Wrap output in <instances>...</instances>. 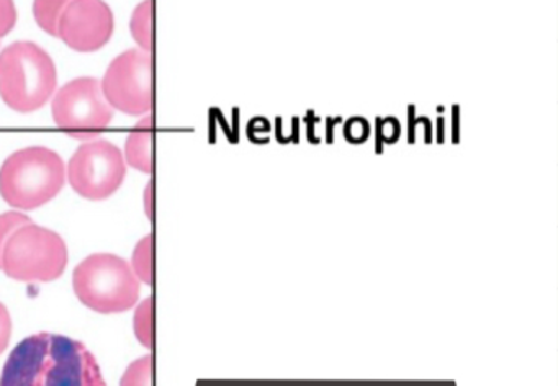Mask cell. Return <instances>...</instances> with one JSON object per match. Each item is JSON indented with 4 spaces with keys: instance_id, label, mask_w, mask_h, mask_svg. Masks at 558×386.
Masks as SVG:
<instances>
[{
    "instance_id": "obj_1",
    "label": "cell",
    "mask_w": 558,
    "mask_h": 386,
    "mask_svg": "<svg viewBox=\"0 0 558 386\" xmlns=\"http://www.w3.org/2000/svg\"><path fill=\"white\" fill-rule=\"evenodd\" d=\"M0 386H107L84 343L40 333L22 340L5 362Z\"/></svg>"
},
{
    "instance_id": "obj_2",
    "label": "cell",
    "mask_w": 558,
    "mask_h": 386,
    "mask_svg": "<svg viewBox=\"0 0 558 386\" xmlns=\"http://www.w3.org/2000/svg\"><path fill=\"white\" fill-rule=\"evenodd\" d=\"M58 85L51 56L31 41L12 43L0 52V97L19 113L40 110Z\"/></svg>"
},
{
    "instance_id": "obj_3",
    "label": "cell",
    "mask_w": 558,
    "mask_h": 386,
    "mask_svg": "<svg viewBox=\"0 0 558 386\" xmlns=\"http://www.w3.org/2000/svg\"><path fill=\"white\" fill-rule=\"evenodd\" d=\"M66 182L57 150L44 146L15 150L0 167V195L19 209H35L53 200Z\"/></svg>"
},
{
    "instance_id": "obj_4",
    "label": "cell",
    "mask_w": 558,
    "mask_h": 386,
    "mask_svg": "<svg viewBox=\"0 0 558 386\" xmlns=\"http://www.w3.org/2000/svg\"><path fill=\"white\" fill-rule=\"evenodd\" d=\"M73 285L77 298L99 313L130 310L142 290L132 265L120 255L107 252H97L77 264Z\"/></svg>"
},
{
    "instance_id": "obj_5",
    "label": "cell",
    "mask_w": 558,
    "mask_h": 386,
    "mask_svg": "<svg viewBox=\"0 0 558 386\" xmlns=\"http://www.w3.org/2000/svg\"><path fill=\"white\" fill-rule=\"evenodd\" d=\"M68 245L53 229L28 225L19 228L5 242L0 268L22 281H51L63 275Z\"/></svg>"
},
{
    "instance_id": "obj_6",
    "label": "cell",
    "mask_w": 558,
    "mask_h": 386,
    "mask_svg": "<svg viewBox=\"0 0 558 386\" xmlns=\"http://www.w3.org/2000/svg\"><path fill=\"white\" fill-rule=\"evenodd\" d=\"M51 110L54 123L64 133L84 141L99 136L113 118V108L94 77L74 79L63 85L54 95Z\"/></svg>"
},
{
    "instance_id": "obj_7",
    "label": "cell",
    "mask_w": 558,
    "mask_h": 386,
    "mask_svg": "<svg viewBox=\"0 0 558 386\" xmlns=\"http://www.w3.org/2000/svg\"><path fill=\"white\" fill-rule=\"evenodd\" d=\"M126 173L122 150L106 140L81 144L68 164V180L80 195L109 198L120 189Z\"/></svg>"
},
{
    "instance_id": "obj_8",
    "label": "cell",
    "mask_w": 558,
    "mask_h": 386,
    "mask_svg": "<svg viewBox=\"0 0 558 386\" xmlns=\"http://www.w3.org/2000/svg\"><path fill=\"white\" fill-rule=\"evenodd\" d=\"M110 107L126 114H148L153 108V58L143 49L113 59L100 82Z\"/></svg>"
},
{
    "instance_id": "obj_9",
    "label": "cell",
    "mask_w": 558,
    "mask_h": 386,
    "mask_svg": "<svg viewBox=\"0 0 558 386\" xmlns=\"http://www.w3.org/2000/svg\"><path fill=\"white\" fill-rule=\"evenodd\" d=\"M112 33L113 13L104 0H73L58 25V36L80 52L99 51Z\"/></svg>"
},
{
    "instance_id": "obj_10",
    "label": "cell",
    "mask_w": 558,
    "mask_h": 386,
    "mask_svg": "<svg viewBox=\"0 0 558 386\" xmlns=\"http://www.w3.org/2000/svg\"><path fill=\"white\" fill-rule=\"evenodd\" d=\"M125 156L130 166L145 173L153 172V117L146 114L135 130L129 134L125 144Z\"/></svg>"
},
{
    "instance_id": "obj_11",
    "label": "cell",
    "mask_w": 558,
    "mask_h": 386,
    "mask_svg": "<svg viewBox=\"0 0 558 386\" xmlns=\"http://www.w3.org/2000/svg\"><path fill=\"white\" fill-rule=\"evenodd\" d=\"M130 32L143 51L153 49V0H143L132 15Z\"/></svg>"
},
{
    "instance_id": "obj_12",
    "label": "cell",
    "mask_w": 558,
    "mask_h": 386,
    "mask_svg": "<svg viewBox=\"0 0 558 386\" xmlns=\"http://www.w3.org/2000/svg\"><path fill=\"white\" fill-rule=\"evenodd\" d=\"M73 0H35L34 15L38 26L48 35L58 36L61 15Z\"/></svg>"
},
{
    "instance_id": "obj_13",
    "label": "cell",
    "mask_w": 558,
    "mask_h": 386,
    "mask_svg": "<svg viewBox=\"0 0 558 386\" xmlns=\"http://www.w3.org/2000/svg\"><path fill=\"white\" fill-rule=\"evenodd\" d=\"M133 329L143 346L153 349L155 343V298L148 297L136 307Z\"/></svg>"
},
{
    "instance_id": "obj_14",
    "label": "cell",
    "mask_w": 558,
    "mask_h": 386,
    "mask_svg": "<svg viewBox=\"0 0 558 386\" xmlns=\"http://www.w3.org/2000/svg\"><path fill=\"white\" fill-rule=\"evenodd\" d=\"M153 248H155V236L148 234L136 244L133 251L132 265L138 280L146 285H153L155 280V268H153Z\"/></svg>"
},
{
    "instance_id": "obj_15",
    "label": "cell",
    "mask_w": 558,
    "mask_h": 386,
    "mask_svg": "<svg viewBox=\"0 0 558 386\" xmlns=\"http://www.w3.org/2000/svg\"><path fill=\"white\" fill-rule=\"evenodd\" d=\"M120 386H153V355L142 357L130 363L120 379Z\"/></svg>"
},
{
    "instance_id": "obj_16",
    "label": "cell",
    "mask_w": 558,
    "mask_h": 386,
    "mask_svg": "<svg viewBox=\"0 0 558 386\" xmlns=\"http://www.w3.org/2000/svg\"><path fill=\"white\" fill-rule=\"evenodd\" d=\"M32 222L31 216L21 212H5L0 215V265H2V252H4L5 242L22 226Z\"/></svg>"
},
{
    "instance_id": "obj_17",
    "label": "cell",
    "mask_w": 558,
    "mask_h": 386,
    "mask_svg": "<svg viewBox=\"0 0 558 386\" xmlns=\"http://www.w3.org/2000/svg\"><path fill=\"white\" fill-rule=\"evenodd\" d=\"M17 23V9L14 0H0V38L9 35Z\"/></svg>"
},
{
    "instance_id": "obj_18",
    "label": "cell",
    "mask_w": 558,
    "mask_h": 386,
    "mask_svg": "<svg viewBox=\"0 0 558 386\" xmlns=\"http://www.w3.org/2000/svg\"><path fill=\"white\" fill-rule=\"evenodd\" d=\"M12 334V319L5 304L0 303V353L8 349Z\"/></svg>"
},
{
    "instance_id": "obj_19",
    "label": "cell",
    "mask_w": 558,
    "mask_h": 386,
    "mask_svg": "<svg viewBox=\"0 0 558 386\" xmlns=\"http://www.w3.org/2000/svg\"><path fill=\"white\" fill-rule=\"evenodd\" d=\"M145 212L149 219L155 216V182H149L145 189Z\"/></svg>"
},
{
    "instance_id": "obj_20",
    "label": "cell",
    "mask_w": 558,
    "mask_h": 386,
    "mask_svg": "<svg viewBox=\"0 0 558 386\" xmlns=\"http://www.w3.org/2000/svg\"><path fill=\"white\" fill-rule=\"evenodd\" d=\"M313 111H306V117H305V121L306 123H308V130H306V134H308V141L310 143H313V144H316L318 143V140H316L315 136H313V130H315V128H313V124L316 123V121H319V118H315L313 117Z\"/></svg>"
},
{
    "instance_id": "obj_21",
    "label": "cell",
    "mask_w": 558,
    "mask_h": 386,
    "mask_svg": "<svg viewBox=\"0 0 558 386\" xmlns=\"http://www.w3.org/2000/svg\"><path fill=\"white\" fill-rule=\"evenodd\" d=\"M338 121H341V118H326V123H328V134H326V143L328 144L332 143V124L338 123Z\"/></svg>"
},
{
    "instance_id": "obj_22",
    "label": "cell",
    "mask_w": 558,
    "mask_h": 386,
    "mask_svg": "<svg viewBox=\"0 0 558 386\" xmlns=\"http://www.w3.org/2000/svg\"><path fill=\"white\" fill-rule=\"evenodd\" d=\"M414 114V107H410V134H408V143L413 144L414 143V126H416V123H414L413 120Z\"/></svg>"
},
{
    "instance_id": "obj_23",
    "label": "cell",
    "mask_w": 558,
    "mask_h": 386,
    "mask_svg": "<svg viewBox=\"0 0 558 386\" xmlns=\"http://www.w3.org/2000/svg\"><path fill=\"white\" fill-rule=\"evenodd\" d=\"M444 118L439 117L437 118V143H444Z\"/></svg>"
},
{
    "instance_id": "obj_24",
    "label": "cell",
    "mask_w": 558,
    "mask_h": 386,
    "mask_svg": "<svg viewBox=\"0 0 558 386\" xmlns=\"http://www.w3.org/2000/svg\"><path fill=\"white\" fill-rule=\"evenodd\" d=\"M375 150L377 153L381 150V118H377V146H375Z\"/></svg>"
},
{
    "instance_id": "obj_25",
    "label": "cell",
    "mask_w": 558,
    "mask_h": 386,
    "mask_svg": "<svg viewBox=\"0 0 558 386\" xmlns=\"http://www.w3.org/2000/svg\"><path fill=\"white\" fill-rule=\"evenodd\" d=\"M453 121H452V133H453V143H457V120H459V108H453L452 110Z\"/></svg>"
}]
</instances>
